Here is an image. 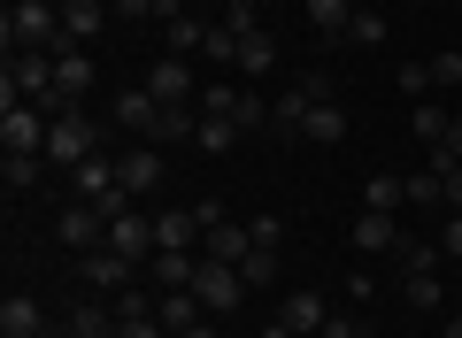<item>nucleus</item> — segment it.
Instances as JSON below:
<instances>
[{"label":"nucleus","instance_id":"aec40b11","mask_svg":"<svg viewBox=\"0 0 462 338\" xmlns=\"http://www.w3.org/2000/svg\"><path fill=\"white\" fill-rule=\"evenodd\" d=\"M278 323H293V331L309 338V331H324V323H331V307H324V292H285Z\"/></svg>","mask_w":462,"mask_h":338},{"label":"nucleus","instance_id":"de8ad7c7","mask_svg":"<svg viewBox=\"0 0 462 338\" xmlns=\"http://www.w3.org/2000/svg\"><path fill=\"white\" fill-rule=\"evenodd\" d=\"M178 338H216V323H193V331H178Z\"/></svg>","mask_w":462,"mask_h":338},{"label":"nucleus","instance_id":"37998d69","mask_svg":"<svg viewBox=\"0 0 462 338\" xmlns=\"http://www.w3.org/2000/svg\"><path fill=\"white\" fill-rule=\"evenodd\" d=\"M178 16H193L185 0H154V23H178Z\"/></svg>","mask_w":462,"mask_h":338},{"label":"nucleus","instance_id":"72a5a7b5","mask_svg":"<svg viewBox=\"0 0 462 338\" xmlns=\"http://www.w3.org/2000/svg\"><path fill=\"white\" fill-rule=\"evenodd\" d=\"M346 39H355V47H385V16H370V8H355V23H346Z\"/></svg>","mask_w":462,"mask_h":338},{"label":"nucleus","instance_id":"e433bc0d","mask_svg":"<svg viewBox=\"0 0 462 338\" xmlns=\"http://www.w3.org/2000/svg\"><path fill=\"white\" fill-rule=\"evenodd\" d=\"M439 254L462 261V208H447V224H439Z\"/></svg>","mask_w":462,"mask_h":338},{"label":"nucleus","instance_id":"f3484780","mask_svg":"<svg viewBox=\"0 0 462 338\" xmlns=\"http://www.w3.org/2000/svg\"><path fill=\"white\" fill-rule=\"evenodd\" d=\"M193 269H200V254H154L147 261V285L154 292H193Z\"/></svg>","mask_w":462,"mask_h":338},{"label":"nucleus","instance_id":"a211bd4d","mask_svg":"<svg viewBox=\"0 0 462 338\" xmlns=\"http://www.w3.org/2000/svg\"><path fill=\"white\" fill-rule=\"evenodd\" d=\"M108 16H116L108 0H69V8H62V32H69V47H78V39H100V32H108Z\"/></svg>","mask_w":462,"mask_h":338},{"label":"nucleus","instance_id":"39448f33","mask_svg":"<svg viewBox=\"0 0 462 338\" xmlns=\"http://www.w3.org/2000/svg\"><path fill=\"white\" fill-rule=\"evenodd\" d=\"M193 292H200V307H208V315H231V307L247 300V277L231 269V261H208V254H200V269H193Z\"/></svg>","mask_w":462,"mask_h":338},{"label":"nucleus","instance_id":"f03ea898","mask_svg":"<svg viewBox=\"0 0 462 338\" xmlns=\"http://www.w3.org/2000/svg\"><path fill=\"white\" fill-rule=\"evenodd\" d=\"M85 154H100V123L85 108H62L47 123V169H78Z\"/></svg>","mask_w":462,"mask_h":338},{"label":"nucleus","instance_id":"a878e982","mask_svg":"<svg viewBox=\"0 0 462 338\" xmlns=\"http://www.w3.org/2000/svg\"><path fill=\"white\" fill-rule=\"evenodd\" d=\"M200 39H208V23H200V16L162 23V54H185V62H193V54H200Z\"/></svg>","mask_w":462,"mask_h":338},{"label":"nucleus","instance_id":"f704fd0d","mask_svg":"<svg viewBox=\"0 0 462 338\" xmlns=\"http://www.w3.org/2000/svg\"><path fill=\"white\" fill-rule=\"evenodd\" d=\"M447 123H455L447 108H416V139H424V146H439V139H447Z\"/></svg>","mask_w":462,"mask_h":338},{"label":"nucleus","instance_id":"5701e85b","mask_svg":"<svg viewBox=\"0 0 462 338\" xmlns=\"http://www.w3.org/2000/svg\"><path fill=\"white\" fill-rule=\"evenodd\" d=\"M239 69H247V78H270V69H278V39H270L263 23L239 39Z\"/></svg>","mask_w":462,"mask_h":338},{"label":"nucleus","instance_id":"473e14b6","mask_svg":"<svg viewBox=\"0 0 462 338\" xmlns=\"http://www.w3.org/2000/svg\"><path fill=\"white\" fill-rule=\"evenodd\" d=\"M409 208H447V185H439V169H416V178H409Z\"/></svg>","mask_w":462,"mask_h":338},{"label":"nucleus","instance_id":"09e8293b","mask_svg":"<svg viewBox=\"0 0 462 338\" xmlns=\"http://www.w3.org/2000/svg\"><path fill=\"white\" fill-rule=\"evenodd\" d=\"M447 338H462V315H447Z\"/></svg>","mask_w":462,"mask_h":338},{"label":"nucleus","instance_id":"2f4dec72","mask_svg":"<svg viewBox=\"0 0 462 338\" xmlns=\"http://www.w3.org/2000/svg\"><path fill=\"white\" fill-rule=\"evenodd\" d=\"M200 62H239V32H231V23H208V39H200Z\"/></svg>","mask_w":462,"mask_h":338},{"label":"nucleus","instance_id":"393cba45","mask_svg":"<svg viewBox=\"0 0 462 338\" xmlns=\"http://www.w3.org/2000/svg\"><path fill=\"white\" fill-rule=\"evenodd\" d=\"M300 139H316V146H339V139H346V108L316 100V108H309V123H300Z\"/></svg>","mask_w":462,"mask_h":338},{"label":"nucleus","instance_id":"7c9ffc66","mask_svg":"<svg viewBox=\"0 0 462 338\" xmlns=\"http://www.w3.org/2000/svg\"><path fill=\"white\" fill-rule=\"evenodd\" d=\"M200 154H231V146H239V123H224V115H200Z\"/></svg>","mask_w":462,"mask_h":338},{"label":"nucleus","instance_id":"ea45409f","mask_svg":"<svg viewBox=\"0 0 462 338\" xmlns=\"http://www.w3.org/2000/svg\"><path fill=\"white\" fill-rule=\"evenodd\" d=\"M247 231H254V246H278V239H285V224H278V215H254Z\"/></svg>","mask_w":462,"mask_h":338},{"label":"nucleus","instance_id":"a18cd8bd","mask_svg":"<svg viewBox=\"0 0 462 338\" xmlns=\"http://www.w3.org/2000/svg\"><path fill=\"white\" fill-rule=\"evenodd\" d=\"M116 16H132V23H139V16H154V0H116Z\"/></svg>","mask_w":462,"mask_h":338},{"label":"nucleus","instance_id":"c9c22d12","mask_svg":"<svg viewBox=\"0 0 462 338\" xmlns=\"http://www.w3.org/2000/svg\"><path fill=\"white\" fill-rule=\"evenodd\" d=\"M424 69H431V85H462V54H455V47H439Z\"/></svg>","mask_w":462,"mask_h":338},{"label":"nucleus","instance_id":"c756f323","mask_svg":"<svg viewBox=\"0 0 462 338\" xmlns=\"http://www.w3.org/2000/svg\"><path fill=\"white\" fill-rule=\"evenodd\" d=\"M239 85H200V115H224V123H239Z\"/></svg>","mask_w":462,"mask_h":338},{"label":"nucleus","instance_id":"dca6fc26","mask_svg":"<svg viewBox=\"0 0 462 338\" xmlns=\"http://www.w3.org/2000/svg\"><path fill=\"white\" fill-rule=\"evenodd\" d=\"M200 315H208V307H200V292H154V323H162L170 338H178V331H193Z\"/></svg>","mask_w":462,"mask_h":338},{"label":"nucleus","instance_id":"6ab92c4d","mask_svg":"<svg viewBox=\"0 0 462 338\" xmlns=\"http://www.w3.org/2000/svg\"><path fill=\"white\" fill-rule=\"evenodd\" d=\"M54 93H62L69 108H78V100L93 93V62H85L78 47H69V54H54Z\"/></svg>","mask_w":462,"mask_h":338},{"label":"nucleus","instance_id":"423d86ee","mask_svg":"<svg viewBox=\"0 0 462 338\" xmlns=\"http://www.w3.org/2000/svg\"><path fill=\"white\" fill-rule=\"evenodd\" d=\"M147 93L162 100V108H200V85H193V62H185V54H154Z\"/></svg>","mask_w":462,"mask_h":338},{"label":"nucleus","instance_id":"4c0bfd02","mask_svg":"<svg viewBox=\"0 0 462 338\" xmlns=\"http://www.w3.org/2000/svg\"><path fill=\"white\" fill-rule=\"evenodd\" d=\"M139 315H154L147 292H116V323H139Z\"/></svg>","mask_w":462,"mask_h":338},{"label":"nucleus","instance_id":"49530a36","mask_svg":"<svg viewBox=\"0 0 462 338\" xmlns=\"http://www.w3.org/2000/svg\"><path fill=\"white\" fill-rule=\"evenodd\" d=\"M263 338H300V331H293V323H263Z\"/></svg>","mask_w":462,"mask_h":338},{"label":"nucleus","instance_id":"4468645a","mask_svg":"<svg viewBox=\"0 0 462 338\" xmlns=\"http://www.w3.org/2000/svg\"><path fill=\"white\" fill-rule=\"evenodd\" d=\"M324 93H309V85H293V93H278L270 100V131H278V139H300V123H309V108Z\"/></svg>","mask_w":462,"mask_h":338},{"label":"nucleus","instance_id":"3c124183","mask_svg":"<svg viewBox=\"0 0 462 338\" xmlns=\"http://www.w3.org/2000/svg\"><path fill=\"white\" fill-rule=\"evenodd\" d=\"M108 8H116V0H108Z\"/></svg>","mask_w":462,"mask_h":338},{"label":"nucleus","instance_id":"cd10ccee","mask_svg":"<svg viewBox=\"0 0 462 338\" xmlns=\"http://www.w3.org/2000/svg\"><path fill=\"white\" fill-rule=\"evenodd\" d=\"M239 277H247V292H270L278 285V246H254V254L239 261Z\"/></svg>","mask_w":462,"mask_h":338},{"label":"nucleus","instance_id":"1a4fd4ad","mask_svg":"<svg viewBox=\"0 0 462 338\" xmlns=\"http://www.w3.org/2000/svg\"><path fill=\"white\" fill-rule=\"evenodd\" d=\"M346 246H355V254H363V261H378V254H393V246H401V231H393V215L363 208V215H355V224H346Z\"/></svg>","mask_w":462,"mask_h":338},{"label":"nucleus","instance_id":"4be33fe9","mask_svg":"<svg viewBox=\"0 0 462 338\" xmlns=\"http://www.w3.org/2000/svg\"><path fill=\"white\" fill-rule=\"evenodd\" d=\"M300 8H309V23L324 32V47L346 39V23H355V0H300Z\"/></svg>","mask_w":462,"mask_h":338},{"label":"nucleus","instance_id":"603ef678","mask_svg":"<svg viewBox=\"0 0 462 338\" xmlns=\"http://www.w3.org/2000/svg\"><path fill=\"white\" fill-rule=\"evenodd\" d=\"M47 338H54V331H47Z\"/></svg>","mask_w":462,"mask_h":338},{"label":"nucleus","instance_id":"79ce46f5","mask_svg":"<svg viewBox=\"0 0 462 338\" xmlns=\"http://www.w3.org/2000/svg\"><path fill=\"white\" fill-rule=\"evenodd\" d=\"M116 338H170V331H162V323H154V315H139V323H124V331H116Z\"/></svg>","mask_w":462,"mask_h":338},{"label":"nucleus","instance_id":"9d476101","mask_svg":"<svg viewBox=\"0 0 462 338\" xmlns=\"http://www.w3.org/2000/svg\"><path fill=\"white\" fill-rule=\"evenodd\" d=\"M154 254H200V215L193 208H162L154 215Z\"/></svg>","mask_w":462,"mask_h":338},{"label":"nucleus","instance_id":"2eb2a0df","mask_svg":"<svg viewBox=\"0 0 462 338\" xmlns=\"http://www.w3.org/2000/svg\"><path fill=\"white\" fill-rule=\"evenodd\" d=\"M154 185H162V146H147V139H139L132 146V154H124V193H154Z\"/></svg>","mask_w":462,"mask_h":338},{"label":"nucleus","instance_id":"bb28decb","mask_svg":"<svg viewBox=\"0 0 462 338\" xmlns=\"http://www.w3.org/2000/svg\"><path fill=\"white\" fill-rule=\"evenodd\" d=\"M0 178H8V193H32L47 178V154H0Z\"/></svg>","mask_w":462,"mask_h":338},{"label":"nucleus","instance_id":"c85d7f7f","mask_svg":"<svg viewBox=\"0 0 462 338\" xmlns=\"http://www.w3.org/2000/svg\"><path fill=\"white\" fill-rule=\"evenodd\" d=\"M393 261H401V277H416V269H439V239H401V246H393Z\"/></svg>","mask_w":462,"mask_h":338},{"label":"nucleus","instance_id":"a19ab883","mask_svg":"<svg viewBox=\"0 0 462 338\" xmlns=\"http://www.w3.org/2000/svg\"><path fill=\"white\" fill-rule=\"evenodd\" d=\"M431 154H447V161H462V115H455V123H447V139L431 146Z\"/></svg>","mask_w":462,"mask_h":338},{"label":"nucleus","instance_id":"f8f14e48","mask_svg":"<svg viewBox=\"0 0 462 338\" xmlns=\"http://www.w3.org/2000/svg\"><path fill=\"white\" fill-rule=\"evenodd\" d=\"M116 123L132 131V139H154V131H162V100H154L147 85H132V93L116 100Z\"/></svg>","mask_w":462,"mask_h":338},{"label":"nucleus","instance_id":"c03bdc74","mask_svg":"<svg viewBox=\"0 0 462 338\" xmlns=\"http://www.w3.org/2000/svg\"><path fill=\"white\" fill-rule=\"evenodd\" d=\"M316 338H363V331H355V323H346V315H331V323H324V331H316Z\"/></svg>","mask_w":462,"mask_h":338},{"label":"nucleus","instance_id":"f257e3e1","mask_svg":"<svg viewBox=\"0 0 462 338\" xmlns=\"http://www.w3.org/2000/svg\"><path fill=\"white\" fill-rule=\"evenodd\" d=\"M8 47H32V54H69V32H62V8L47 0H8V23H0Z\"/></svg>","mask_w":462,"mask_h":338},{"label":"nucleus","instance_id":"0eeeda50","mask_svg":"<svg viewBox=\"0 0 462 338\" xmlns=\"http://www.w3.org/2000/svg\"><path fill=\"white\" fill-rule=\"evenodd\" d=\"M54 239H62L69 254H93V246H108V215H100L93 200H69L62 224H54Z\"/></svg>","mask_w":462,"mask_h":338},{"label":"nucleus","instance_id":"412c9836","mask_svg":"<svg viewBox=\"0 0 462 338\" xmlns=\"http://www.w3.org/2000/svg\"><path fill=\"white\" fill-rule=\"evenodd\" d=\"M401 300H409L416 315H439V307H447V285H439V269H416V277H401Z\"/></svg>","mask_w":462,"mask_h":338},{"label":"nucleus","instance_id":"58836bf2","mask_svg":"<svg viewBox=\"0 0 462 338\" xmlns=\"http://www.w3.org/2000/svg\"><path fill=\"white\" fill-rule=\"evenodd\" d=\"M224 23H231L239 39H247V32H254V0H224Z\"/></svg>","mask_w":462,"mask_h":338},{"label":"nucleus","instance_id":"9b49d317","mask_svg":"<svg viewBox=\"0 0 462 338\" xmlns=\"http://www.w3.org/2000/svg\"><path fill=\"white\" fill-rule=\"evenodd\" d=\"M200 254H208V261H231V269H239V261L254 254V231L224 215V224H208V231H200Z\"/></svg>","mask_w":462,"mask_h":338},{"label":"nucleus","instance_id":"ddd939ff","mask_svg":"<svg viewBox=\"0 0 462 338\" xmlns=\"http://www.w3.org/2000/svg\"><path fill=\"white\" fill-rule=\"evenodd\" d=\"M0 338H47V315H39L32 292H8L0 300Z\"/></svg>","mask_w":462,"mask_h":338},{"label":"nucleus","instance_id":"20e7f679","mask_svg":"<svg viewBox=\"0 0 462 338\" xmlns=\"http://www.w3.org/2000/svg\"><path fill=\"white\" fill-rule=\"evenodd\" d=\"M139 277H147V269H139V261H124L116 246H93V254H78V285H85V292H132Z\"/></svg>","mask_w":462,"mask_h":338},{"label":"nucleus","instance_id":"b1692460","mask_svg":"<svg viewBox=\"0 0 462 338\" xmlns=\"http://www.w3.org/2000/svg\"><path fill=\"white\" fill-rule=\"evenodd\" d=\"M363 208H378V215H393V208H409V178H393V169H378V178L363 185Z\"/></svg>","mask_w":462,"mask_h":338},{"label":"nucleus","instance_id":"6e6552de","mask_svg":"<svg viewBox=\"0 0 462 338\" xmlns=\"http://www.w3.org/2000/svg\"><path fill=\"white\" fill-rule=\"evenodd\" d=\"M108 246H116V254H124V261H139V269H147V261H154V215L124 208V215H116V224H108Z\"/></svg>","mask_w":462,"mask_h":338},{"label":"nucleus","instance_id":"8fccbe9b","mask_svg":"<svg viewBox=\"0 0 462 338\" xmlns=\"http://www.w3.org/2000/svg\"><path fill=\"white\" fill-rule=\"evenodd\" d=\"M47 8H69V0H47Z\"/></svg>","mask_w":462,"mask_h":338},{"label":"nucleus","instance_id":"7ed1b4c3","mask_svg":"<svg viewBox=\"0 0 462 338\" xmlns=\"http://www.w3.org/2000/svg\"><path fill=\"white\" fill-rule=\"evenodd\" d=\"M47 108H32V100H8L0 108V154H47Z\"/></svg>","mask_w":462,"mask_h":338}]
</instances>
